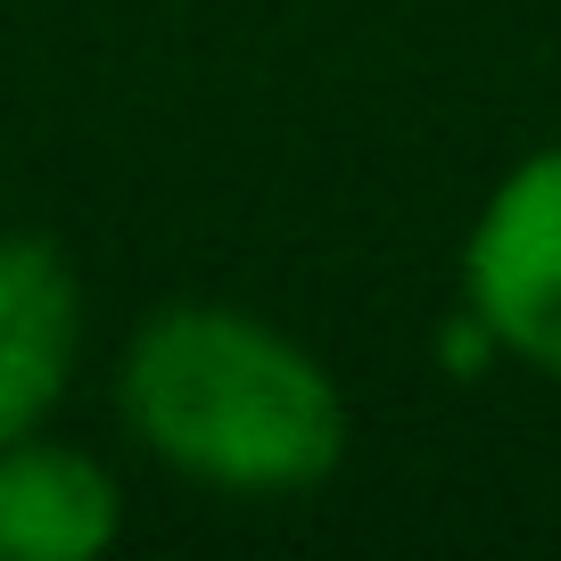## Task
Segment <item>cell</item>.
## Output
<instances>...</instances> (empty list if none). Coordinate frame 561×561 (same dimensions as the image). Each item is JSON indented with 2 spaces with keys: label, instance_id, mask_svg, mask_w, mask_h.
Returning a JSON list of instances; mask_svg holds the SVG:
<instances>
[{
  "label": "cell",
  "instance_id": "cell-1",
  "mask_svg": "<svg viewBox=\"0 0 561 561\" xmlns=\"http://www.w3.org/2000/svg\"><path fill=\"white\" fill-rule=\"evenodd\" d=\"M116 404L158 462L231 495L322 488L347 455V404L331 371L240 306L149 314L124 347Z\"/></svg>",
  "mask_w": 561,
  "mask_h": 561
},
{
  "label": "cell",
  "instance_id": "cell-3",
  "mask_svg": "<svg viewBox=\"0 0 561 561\" xmlns=\"http://www.w3.org/2000/svg\"><path fill=\"white\" fill-rule=\"evenodd\" d=\"M83 347V280L50 240H0V446L58 413Z\"/></svg>",
  "mask_w": 561,
  "mask_h": 561
},
{
  "label": "cell",
  "instance_id": "cell-4",
  "mask_svg": "<svg viewBox=\"0 0 561 561\" xmlns=\"http://www.w3.org/2000/svg\"><path fill=\"white\" fill-rule=\"evenodd\" d=\"M124 528V495L83 446H0V561H100Z\"/></svg>",
  "mask_w": 561,
  "mask_h": 561
},
{
  "label": "cell",
  "instance_id": "cell-2",
  "mask_svg": "<svg viewBox=\"0 0 561 561\" xmlns=\"http://www.w3.org/2000/svg\"><path fill=\"white\" fill-rule=\"evenodd\" d=\"M462 306L504 355L561 380V140L520 158L462 248Z\"/></svg>",
  "mask_w": 561,
  "mask_h": 561
}]
</instances>
